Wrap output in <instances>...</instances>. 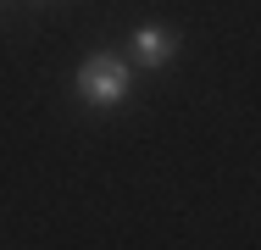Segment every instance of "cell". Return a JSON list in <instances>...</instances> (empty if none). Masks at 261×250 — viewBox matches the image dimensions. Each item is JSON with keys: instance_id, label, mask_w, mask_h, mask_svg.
<instances>
[{"instance_id": "2", "label": "cell", "mask_w": 261, "mask_h": 250, "mask_svg": "<svg viewBox=\"0 0 261 250\" xmlns=\"http://www.w3.org/2000/svg\"><path fill=\"white\" fill-rule=\"evenodd\" d=\"M128 45H134V61H139L145 72H161V67L178 56V34H172L167 22H139Z\"/></svg>"}, {"instance_id": "1", "label": "cell", "mask_w": 261, "mask_h": 250, "mask_svg": "<svg viewBox=\"0 0 261 250\" xmlns=\"http://www.w3.org/2000/svg\"><path fill=\"white\" fill-rule=\"evenodd\" d=\"M72 89H78V100H84V106L111 111V106H122V100H128L134 72H128V61H117V56H84V61H78Z\"/></svg>"}]
</instances>
